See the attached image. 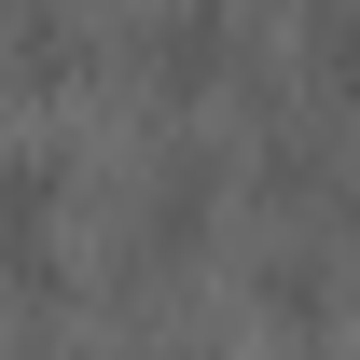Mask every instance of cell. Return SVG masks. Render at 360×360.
Segmentation results:
<instances>
[{
	"label": "cell",
	"mask_w": 360,
	"mask_h": 360,
	"mask_svg": "<svg viewBox=\"0 0 360 360\" xmlns=\"http://www.w3.org/2000/svg\"><path fill=\"white\" fill-rule=\"evenodd\" d=\"M0 277L56 291V153H0Z\"/></svg>",
	"instance_id": "1"
},
{
	"label": "cell",
	"mask_w": 360,
	"mask_h": 360,
	"mask_svg": "<svg viewBox=\"0 0 360 360\" xmlns=\"http://www.w3.org/2000/svg\"><path fill=\"white\" fill-rule=\"evenodd\" d=\"M222 70H236V14H222V0H180L167 28H153V84L194 97V84H222Z\"/></svg>",
	"instance_id": "2"
},
{
	"label": "cell",
	"mask_w": 360,
	"mask_h": 360,
	"mask_svg": "<svg viewBox=\"0 0 360 360\" xmlns=\"http://www.w3.org/2000/svg\"><path fill=\"white\" fill-rule=\"evenodd\" d=\"M167 360H222V347H167Z\"/></svg>",
	"instance_id": "3"
}]
</instances>
